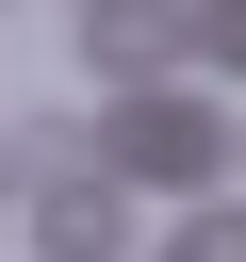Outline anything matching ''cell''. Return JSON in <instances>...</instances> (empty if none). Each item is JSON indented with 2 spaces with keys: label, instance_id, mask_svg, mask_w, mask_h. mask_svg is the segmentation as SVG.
<instances>
[{
  "label": "cell",
  "instance_id": "cell-1",
  "mask_svg": "<svg viewBox=\"0 0 246 262\" xmlns=\"http://www.w3.org/2000/svg\"><path fill=\"white\" fill-rule=\"evenodd\" d=\"M213 164H230L213 98H164V82H131V115L98 131V180H213Z\"/></svg>",
  "mask_w": 246,
  "mask_h": 262
},
{
  "label": "cell",
  "instance_id": "cell-2",
  "mask_svg": "<svg viewBox=\"0 0 246 262\" xmlns=\"http://www.w3.org/2000/svg\"><path fill=\"white\" fill-rule=\"evenodd\" d=\"M197 49V0H82V66L98 82H164Z\"/></svg>",
  "mask_w": 246,
  "mask_h": 262
},
{
  "label": "cell",
  "instance_id": "cell-3",
  "mask_svg": "<svg viewBox=\"0 0 246 262\" xmlns=\"http://www.w3.org/2000/svg\"><path fill=\"white\" fill-rule=\"evenodd\" d=\"M115 213H131V180H98V164H66V180L33 196V246H49V262H115Z\"/></svg>",
  "mask_w": 246,
  "mask_h": 262
},
{
  "label": "cell",
  "instance_id": "cell-4",
  "mask_svg": "<svg viewBox=\"0 0 246 262\" xmlns=\"http://www.w3.org/2000/svg\"><path fill=\"white\" fill-rule=\"evenodd\" d=\"M197 49H213V66H246V0H197Z\"/></svg>",
  "mask_w": 246,
  "mask_h": 262
}]
</instances>
